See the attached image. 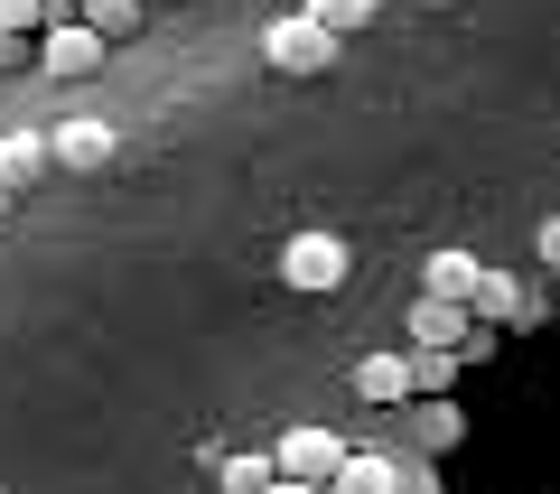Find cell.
I'll return each mask as SVG.
<instances>
[{
    "label": "cell",
    "mask_w": 560,
    "mask_h": 494,
    "mask_svg": "<svg viewBox=\"0 0 560 494\" xmlns=\"http://www.w3.org/2000/svg\"><path fill=\"white\" fill-rule=\"evenodd\" d=\"M355 392H364V411H411V355H364L355 364Z\"/></svg>",
    "instance_id": "8992f818"
},
{
    "label": "cell",
    "mask_w": 560,
    "mask_h": 494,
    "mask_svg": "<svg viewBox=\"0 0 560 494\" xmlns=\"http://www.w3.org/2000/svg\"><path fill=\"white\" fill-rule=\"evenodd\" d=\"M57 20H66V0H0V28L10 38H47Z\"/></svg>",
    "instance_id": "5bb4252c"
},
{
    "label": "cell",
    "mask_w": 560,
    "mask_h": 494,
    "mask_svg": "<svg viewBox=\"0 0 560 494\" xmlns=\"http://www.w3.org/2000/svg\"><path fill=\"white\" fill-rule=\"evenodd\" d=\"M261 57H271V75H327V66H337V38L300 10V20H271V28H261Z\"/></svg>",
    "instance_id": "7a4b0ae2"
},
{
    "label": "cell",
    "mask_w": 560,
    "mask_h": 494,
    "mask_svg": "<svg viewBox=\"0 0 560 494\" xmlns=\"http://www.w3.org/2000/svg\"><path fill=\"white\" fill-rule=\"evenodd\" d=\"M47 158H57V150H47V140H0V187H10V197H20V187H38L47 178Z\"/></svg>",
    "instance_id": "30bf717a"
},
{
    "label": "cell",
    "mask_w": 560,
    "mask_h": 494,
    "mask_svg": "<svg viewBox=\"0 0 560 494\" xmlns=\"http://www.w3.org/2000/svg\"><path fill=\"white\" fill-rule=\"evenodd\" d=\"M327 494H401V475H393V457H346V467H337V485H327Z\"/></svg>",
    "instance_id": "8fae6325"
},
{
    "label": "cell",
    "mask_w": 560,
    "mask_h": 494,
    "mask_svg": "<svg viewBox=\"0 0 560 494\" xmlns=\"http://www.w3.org/2000/svg\"><path fill=\"white\" fill-rule=\"evenodd\" d=\"M47 150H57V168H103V158H113V121H57V131H47Z\"/></svg>",
    "instance_id": "ba28073f"
},
{
    "label": "cell",
    "mask_w": 560,
    "mask_h": 494,
    "mask_svg": "<svg viewBox=\"0 0 560 494\" xmlns=\"http://www.w3.org/2000/svg\"><path fill=\"white\" fill-rule=\"evenodd\" d=\"M477 290H486V261H477V252H430V271H420V298L477 308Z\"/></svg>",
    "instance_id": "5b68a950"
},
{
    "label": "cell",
    "mask_w": 560,
    "mask_h": 494,
    "mask_svg": "<svg viewBox=\"0 0 560 494\" xmlns=\"http://www.w3.org/2000/svg\"><path fill=\"white\" fill-rule=\"evenodd\" d=\"M308 20H318L327 38H355V28L374 20V0H308Z\"/></svg>",
    "instance_id": "2e32d148"
},
{
    "label": "cell",
    "mask_w": 560,
    "mask_h": 494,
    "mask_svg": "<svg viewBox=\"0 0 560 494\" xmlns=\"http://www.w3.org/2000/svg\"><path fill=\"white\" fill-rule=\"evenodd\" d=\"M541 271H560V215L541 224Z\"/></svg>",
    "instance_id": "d6986e66"
},
{
    "label": "cell",
    "mask_w": 560,
    "mask_h": 494,
    "mask_svg": "<svg viewBox=\"0 0 560 494\" xmlns=\"http://www.w3.org/2000/svg\"><path fill=\"white\" fill-rule=\"evenodd\" d=\"M103 57H113V47H103L94 28L75 20V10H66V20H57V28H47V38H38V66H47V75H94Z\"/></svg>",
    "instance_id": "277c9868"
},
{
    "label": "cell",
    "mask_w": 560,
    "mask_h": 494,
    "mask_svg": "<svg viewBox=\"0 0 560 494\" xmlns=\"http://www.w3.org/2000/svg\"><path fill=\"white\" fill-rule=\"evenodd\" d=\"M75 10H84V0H75Z\"/></svg>",
    "instance_id": "603a6c76"
},
{
    "label": "cell",
    "mask_w": 560,
    "mask_h": 494,
    "mask_svg": "<svg viewBox=\"0 0 560 494\" xmlns=\"http://www.w3.org/2000/svg\"><path fill=\"white\" fill-rule=\"evenodd\" d=\"M467 317H477V327H504V317H514V327H523L533 298L514 290V271H486V290H477V308H467Z\"/></svg>",
    "instance_id": "9c48e42d"
},
{
    "label": "cell",
    "mask_w": 560,
    "mask_h": 494,
    "mask_svg": "<svg viewBox=\"0 0 560 494\" xmlns=\"http://www.w3.org/2000/svg\"><path fill=\"white\" fill-rule=\"evenodd\" d=\"M75 20H84V28H94V38H103V47H113V38H131V28H140V0H84Z\"/></svg>",
    "instance_id": "9a60e30c"
},
{
    "label": "cell",
    "mask_w": 560,
    "mask_h": 494,
    "mask_svg": "<svg viewBox=\"0 0 560 494\" xmlns=\"http://www.w3.org/2000/svg\"><path fill=\"white\" fill-rule=\"evenodd\" d=\"M458 430H467V420L448 411V401H430V411H420V438H430V448H448V438H458Z\"/></svg>",
    "instance_id": "e0dca14e"
},
{
    "label": "cell",
    "mask_w": 560,
    "mask_h": 494,
    "mask_svg": "<svg viewBox=\"0 0 560 494\" xmlns=\"http://www.w3.org/2000/svg\"><path fill=\"white\" fill-rule=\"evenodd\" d=\"M467 337H477V317L448 308V298H420L411 308V345H430V355H467Z\"/></svg>",
    "instance_id": "52a82bcc"
},
{
    "label": "cell",
    "mask_w": 560,
    "mask_h": 494,
    "mask_svg": "<svg viewBox=\"0 0 560 494\" xmlns=\"http://www.w3.org/2000/svg\"><path fill=\"white\" fill-rule=\"evenodd\" d=\"M271 494H327V485H300V475H280V485Z\"/></svg>",
    "instance_id": "ffe728a7"
},
{
    "label": "cell",
    "mask_w": 560,
    "mask_h": 494,
    "mask_svg": "<svg viewBox=\"0 0 560 494\" xmlns=\"http://www.w3.org/2000/svg\"><path fill=\"white\" fill-rule=\"evenodd\" d=\"M346 271H355L346 234H290V243H280V280H290L300 298H327V290H346Z\"/></svg>",
    "instance_id": "6da1fadb"
},
{
    "label": "cell",
    "mask_w": 560,
    "mask_h": 494,
    "mask_svg": "<svg viewBox=\"0 0 560 494\" xmlns=\"http://www.w3.org/2000/svg\"><path fill=\"white\" fill-rule=\"evenodd\" d=\"M458 364H467V355H430V345H411V392H420V401H448Z\"/></svg>",
    "instance_id": "7c38bea8"
},
{
    "label": "cell",
    "mask_w": 560,
    "mask_h": 494,
    "mask_svg": "<svg viewBox=\"0 0 560 494\" xmlns=\"http://www.w3.org/2000/svg\"><path fill=\"white\" fill-rule=\"evenodd\" d=\"M346 438L337 430H280V448H271V467L280 475H300V485H337V467H346Z\"/></svg>",
    "instance_id": "3957f363"
},
{
    "label": "cell",
    "mask_w": 560,
    "mask_h": 494,
    "mask_svg": "<svg viewBox=\"0 0 560 494\" xmlns=\"http://www.w3.org/2000/svg\"><path fill=\"white\" fill-rule=\"evenodd\" d=\"M0 224H10V187H0Z\"/></svg>",
    "instance_id": "44dd1931"
},
{
    "label": "cell",
    "mask_w": 560,
    "mask_h": 494,
    "mask_svg": "<svg viewBox=\"0 0 560 494\" xmlns=\"http://www.w3.org/2000/svg\"><path fill=\"white\" fill-rule=\"evenodd\" d=\"M215 485L224 494H271L280 467H271V457H215Z\"/></svg>",
    "instance_id": "4fadbf2b"
},
{
    "label": "cell",
    "mask_w": 560,
    "mask_h": 494,
    "mask_svg": "<svg viewBox=\"0 0 560 494\" xmlns=\"http://www.w3.org/2000/svg\"><path fill=\"white\" fill-rule=\"evenodd\" d=\"M0 66H38V38H10L0 28Z\"/></svg>",
    "instance_id": "ac0fdd59"
},
{
    "label": "cell",
    "mask_w": 560,
    "mask_h": 494,
    "mask_svg": "<svg viewBox=\"0 0 560 494\" xmlns=\"http://www.w3.org/2000/svg\"><path fill=\"white\" fill-rule=\"evenodd\" d=\"M0 494H10V485H0Z\"/></svg>",
    "instance_id": "7402d4cb"
}]
</instances>
